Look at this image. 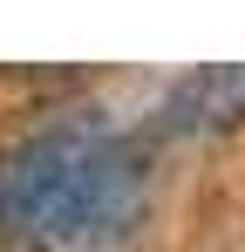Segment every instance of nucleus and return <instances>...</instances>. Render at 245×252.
<instances>
[{"instance_id": "2", "label": "nucleus", "mask_w": 245, "mask_h": 252, "mask_svg": "<svg viewBox=\"0 0 245 252\" xmlns=\"http://www.w3.org/2000/svg\"><path fill=\"white\" fill-rule=\"evenodd\" d=\"M245 123V62L191 68L163 95V129H232Z\"/></svg>"}, {"instance_id": "1", "label": "nucleus", "mask_w": 245, "mask_h": 252, "mask_svg": "<svg viewBox=\"0 0 245 252\" xmlns=\"http://www.w3.org/2000/svg\"><path fill=\"white\" fill-rule=\"evenodd\" d=\"M143 211V150L109 116H61L0 157V239L102 252Z\"/></svg>"}]
</instances>
